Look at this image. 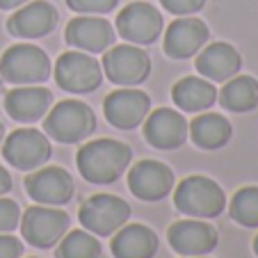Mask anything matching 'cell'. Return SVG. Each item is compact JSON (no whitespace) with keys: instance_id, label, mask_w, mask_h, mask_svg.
I'll list each match as a JSON object with an SVG mask.
<instances>
[{"instance_id":"1","label":"cell","mask_w":258,"mask_h":258,"mask_svg":"<svg viewBox=\"0 0 258 258\" xmlns=\"http://www.w3.org/2000/svg\"><path fill=\"white\" fill-rule=\"evenodd\" d=\"M133 160L131 146L117 140H94L78 149V171L85 180L94 185H107L114 183Z\"/></svg>"},{"instance_id":"2","label":"cell","mask_w":258,"mask_h":258,"mask_svg":"<svg viewBox=\"0 0 258 258\" xmlns=\"http://www.w3.org/2000/svg\"><path fill=\"white\" fill-rule=\"evenodd\" d=\"M44 131L48 137L62 144H76L83 142L96 131V117L94 110L83 101H59L46 114Z\"/></svg>"},{"instance_id":"3","label":"cell","mask_w":258,"mask_h":258,"mask_svg":"<svg viewBox=\"0 0 258 258\" xmlns=\"http://www.w3.org/2000/svg\"><path fill=\"white\" fill-rule=\"evenodd\" d=\"M174 206L178 213L197 219H213L224 213L226 195L208 176H190L180 180L174 192Z\"/></svg>"},{"instance_id":"4","label":"cell","mask_w":258,"mask_h":258,"mask_svg":"<svg viewBox=\"0 0 258 258\" xmlns=\"http://www.w3.org/2000/svg\"><path fill=\"white\" fill-rule=\"evenodd\" d=\"M0 76L10 85H39L50 76V59L39 46L16 44L0 57Z\"/></svg>"},{"instance_id":"5","label":"cell","mask_w":258,"mask_h":258,"mask_svg":"<svg viewBox=\"0 0 258 258\" xmlns=\"http://www.w3.org/2000/svg\"><path fill=\"white\" fill-rule=\"evenodd\" d=\"M78 219L85 226V231L107 238V235L117 233L131 219V206L112 195H94L87 201H83Z\"/></svg>"},{"instance_id":"6","label":"cell","mask_w":258,"mask_h":258,"mask_svg":"<svg viewBox=\"0 0 258 258\" xmlns=\"http://www.w3.org/2000/svg\"><path fill=\"white\" fill-rule=\"evenodd\" d=\"M101 69L105 76L112 80L114 85L121 87H135V85L144 83L151 73V59L149 53L133 44L121 46H110L103 55Z\"/></svg>"},{"instance_id":"7","label":"cell","mask_w":258,"mask_h":258,"mask_svg":"<svg viewBox=\"0 0 258 258\" xmlns=\"http://www.w3.org/2000/svg\"><path fill=\"white\" fill-rule=\"evenodd\" d=\"M69 215L53 206H32L21 217V233L25 242L37 249H50L69 231Z\"/></svg>"},{"instance_id":"8","label":"cell","mask_w":258,"mask_h":258,"mask_svg":"<svg viewBox=\"0 0 258 258\" xmlns=\"http://www.w3.org/2000/svg\"><path fill=\"white\" fill-rule=\"evenodd\" d=\"M55 80L64 92L71 94H87L101 85L103 69L96 57L83 50H69L59 55L55 64Z\"/></svg>"},{"instance_id":"9","label":"cell","mask_w":258,"mask_h":258,"mask_svg":"<svg viewBox=\"0 0 258 258\" xmlns=\"http://www.w3.org/2000/svg\"><path fill=\"white\" fill-rule=\"evenodd\" d=\"M50 142L37 128H19L7 140H3V156L12 167L21 171H32L50 160Z\"/></svg>"},{"instance_id":"10","label":"cell","mask_w":258,"mask_h":258,"mask_svg":"<svg viewBox=\"0 0 258 258\" xmlns=\"http://www.w3.org/2000/svg\"><path fill=\"white\" fill-rule=\"evenodd\" d=\"M117 32L131 44H153L162 34V14L149 3H131L119 12Z\"/></svg>"},{"instance_id":"11","label":"cell","mask_w":258,"mask_h":258,"mask_svg":"<svg viewBox=\"0 0 258 258\" xmlns=\"http://www.w3.org/2000/svg\"><path fill=\"white\" fill-rule=\"evenodd\" d=\"M25 192L41 206H64L73 197V178L62 167H39L25 178Z\"/></svg>"},{"instance_id":"12","label":"cell","mask_w":258,"mask_h":258,"mask_svg":"<svg viewBox=\"0 0 258 258\" xmlns=\"http://www.w3.org/2000/svg\"><path fill=\"white\" fill-rule=\"evenodd\" d=\"M128 190L142 201H160L174 190V171L158 160H140L131 167Z\"/></svg>"},{"instance_id":"13","label":"cell","mask_w":258,"mask_h":258,"mask_svg":"<svg viewBox=\"0 0 258 258\" xmlns=\"http://www.w3.org/2000/svg\"><path fill=\"white\" fill-rule=\"evenodd\" d=\"M151 110V98L149 94L140 89H117L103 103L105 119L119 131H133L140 123H144L146 114Z\"/></svg>"},{"instance_id":"14","label":"cell","mask_w":258,"mask_h":258,"mask_svg":"<svg viewBox=\"0 0 258 258\" xmlns=\"http://www.w3.org/2000/svg\"><path fill=\"white\" fill-rule=\"evenodd\" d=\"M169 247L180 256H206L217 247V229L206 224L204 219H180L169 226Z\"/></svg>"},{"instance_id":"15","label":"cell","mask_w":258,"mask_h":258,"mask_svg":"<svg viewBox=\"0 0 258 258\" xmlns=\"http://www.w3.org/2000/svg\"><path fill=\"white\" fill-rule=\"evenodd\" d=\"M59 14L46 0H32L21 5L7 21V30L19 39H39L57 28Z\"/></svg>"},{"instance_id":"16","label":"cell","mask_w":258,"mask_h":258,"mask_svg":"<svg viewBox=\"0 0 258 258\" xmlns=\"http://www.w3.org/2000/svg\"><path fill=\"white\" fill-rule=\"evenodd\" d=\"M144 137L146 142L160 151H174L185 144L187 140V121L185 117L169 107H158L144 119Z\"/></svg>"},{"instance_id":"17","label":"cell","mask_w":258,"mask_h":258,"mask_svg":"<svg viewBox=\"0 0 258 258\" xmlns=\"http://www.w3.org/2000/svg\"><path fill=\"white\" fill-rule=\"evenodd\" d=\"M114 28L110 21L98 19V16H78L67 25V44L76 50L96 55L105 53L114 44Z\"/></svg>"},{"instance_id":"18","label":"cell","mask_w":258,"mask_h":258,"mask_svg":"<svg viewBox=\"0 0 258 258\" xmlns=\"http://www.w3.org/2000/svg\"><path fill=\"white\" fill-rule=\"evenodd\" d=\"M210 32L208 25L195 16H183L167 25L165 32V53L174 59H187L206 46Z\"/></svg>"},{"instance_id":"19","label":"cell","mask_w":258,"mask_h":258,"mask_svg":"<svg viewBox=\"0 0 258 258\" xmlns=\"http://www.w3.org/2000/svg\"><path fill=\"white\" fill-rule=\"evenodd\" d=\"M242 69V57L231 44L215 41L197 53V71L213 83H226Z\"/></svg>"},{"instance_id":"20","label":"cell","mask_w":258,"mask_h":258,"mask_svg":"<svg viewBox=\"0 0 258 258\" xmlns=\"http://www.w3.org/2000/svg\"><path fill=\"white\" fill-rule=\"evenodd\" d=\"M53 105V94L44 87H16L5 94V110L14 121L32 123L46 117Z\"/></svg>"},{"instance_id":"21","label":"cell","mask_w":258,"mask_h":258,"mask_svg":"<svg viewBox=\"0 0 258 258\" xmlns=\"http://www.w3.org/2000/svg\"><path fill=\"white\" fill-rule=\"evenodd\" d=\"M158 235L144 224H123L112 238L114 258H153L158 251Z\"/></svg>"},{"instance_id":"22","label":"cell","mask_w":258,"mask_h":258,"mask_svg":"<svg viewBox=\"0 0 258 258\" xmlns=\"http://www.w3.org/2000/svg\"><path fill=\"white\" fill-rule=\"evenodd\" d=\"M187 135L192 137V142L199 149L215 151V149H222V146L229 144L231 135H233V128H231L229 119L222 117V114L204 112L192 123H187Z\"/></svg>"},{"instance_id":"23","label":"cell","mask_w":258,"mask_h":258,"mask_svg":"<svg viewBox=\"0 0 258 258\" xmlns=\"http://www.w3.org/2000/svg\"><path fill=\"white\" fill-rule=\"evenodd\" d=\"M171 98L185 112H204V110H208L217 101V89L208 80L197 78V76H187V78H180L174 85Z\"/></svg>"},{"instance_id":"24","label":"cell","mask_w":258,"mask_h":258,"mask_svg":"<svg viewBox=\"0 0 258 258\" xmlns=\"http://www.w3.org/2000/svg\"><path fill=\"white\" fill-rule=\"evenodd\" d=\"M219 103L231 112H251L258 107V80L251 76H233L219 92Z\"/></svg>"},{"instance_id":"25","label":"cell","mask_w":258,"mask_h":258,"mask_svg":"<svg viewBox=\"0 0 258 258\" xmlns=\"http://www.w3.org/2000/svg\"><path fill=\"white\" fill-rule=\"evenodd\" d=\"M57 258H101V242L89 231H71L64 233L57 242Z\"/></svg>"},{"instance_id":"26","label":"cell","mask_w":258,"mask_h":258,"mask_svg":"<svg viewBox=\"0 0 258 258\" xmlns=\"http://www.w3.org/2000/svg\"><path fill=\"white\" fill-rule=\"evenodd\" d=\"M231 217L240 226L258 229V187L247 185L240 187L231 199Z\"/></svg>"},{"instance_id":"27","label":"cell","mask_w":258,"mask_h":258,"mask_svg":"<svg viewBox=\"0 0 258 258\" xmlns=\"http://www.w3.org/2000/svg\"><path fill=\"white\" fill-rule=\"evenodd\" d=\"M21 224V208L16 201L0 197V233H12Z\"/></svg>"},{"instance_id":"28","label":"cell","mask_w":258,"mask_h":258,"mask_svg":"<svg viewBox=\"0 0 258 258\" xmlns=\"http://www.w3.org/2000/svg\"><path fill=\"white\" fill-rule=\"evenodd\" d=\"M119 0H67V5L78 14H107L117 7Z\"/></svg>"},{"instance_id":"29","label":"cell","mask_w":258,"mask_h":258,"mask_svg":"<svg viewBox=\"0 0 258 258\" xmlns=\"http://www.w3.org/2000/svg\"><path fill=\"white\" fill-rule=\"evenodd\" d=\"M160 5L176 16H190L206 5V0H160Z\"/></svg>"},{"instance_id":"30","label":"cell","mask_w":258,"mask_h":258,"mask_svg":"<svg viewBox=\"0 0 258 258\" xmlns=\"http://www.w3.org/2000/svg\"><path fill=\"white\" fill-rule=\"evenodd\" d=\"M23 253V242L16 235L0 233V258H21Z\"/></svg>"},{"instance_id":"31","label":"cell","mask_w":258,"mask_h":258,"mask_svg":"<svg viewBox=\"0 0 258 258\" xmlns=\"http://www.w3.org/2000/svg\"><path fill=\"white\" fill-rule=\"evenodd\" d=\"M10 190H12V176H10V171H7L5 167L0 165V197L7 195Z\"/></svg>"},{"instance_id":"32","label":"cell","mask_w":258,"mask_h":258,"mask_svg":"<svg viewBox=\"0 0 258 258\" xmlns=\"http://www.w3.org/2000/svg\"><path fill=\"white\" fill-rule=\"evenodd\" d=\"M25 3H30V0H0V10H16Z\"/></svg>"},{"instance_id":"33","label":"cell","mask_w":258,"mask_h":258,"mask_svg":"<svg viewBox=\"0 0 258 258\" xmlns=\"http://www.w3.org/2000/svg\"><path fill=\"white\" fill-rule=\"evenodd\" d=\"M3 140H5V126L0 123V146H3Z\"/></svg>"},{"instance_id":"34","label":"cell","mask_w":258,"mask_h":258,"mask_svg":"<svg viewBox=\"0 0 258 258\" xmlns=\"http://www.w3.org/2000/svg\"><path fill=\"white\" fill-rule=\"evenodd\" d=\"M253 253H256V256H258V235H256V238H253Z\"/></svg>"},{"instance_id":"35","label":"cell","mask_w":258,"mask_h":258,"mask_svg":"<svg viewBox=\"0 0 258 258\" xmlns=\"http://www.w3.org/2000/svg\"><path fill=\"white\" fill-rule=\"evenodd\" d=\"M183 258H206V256H183Z\"/></svg>"}]
</instances>
